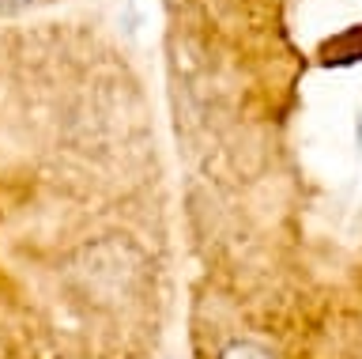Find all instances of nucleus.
<instances>
[{"instance_id": "1", "label": "nucleus", "mask_w": 362, "mask_h": 359, "mask_svg": "<svg viewBox=\"0 0 362 359\" xmlns=\"http://www.w3.org/2000/svg\"><path fill=\"white\" fill-rule=\"evenodd\" d=\"M219 359H272V355L260 344H253V341H230L219 352Z\"/></svg>"}, {"instance_id": "2", "label": "nucleus", "mask_w": 362, "mask_h": 359, "mask_svg": "<svg viewBox=\"0 0 362 359\" xmlns=\"http://www.w3.org/2000/svg\"><path fill=\"white\" fill-rule=\"evenodd\" d=\"M19 4H27V0H0V8H19Z\"/></svg>"}]
</instances>
